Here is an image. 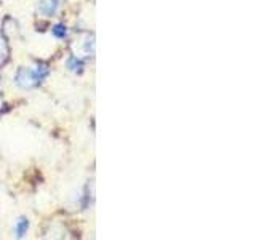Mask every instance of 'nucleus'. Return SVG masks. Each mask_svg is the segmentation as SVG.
Instances as JSON below:
<instances>
[{
	"label": "nucleus",
	"instance_id": "f03ea898",
	"mask_svg": "<svg viewBox=\"0 0 256 240\" xmlns=\"http://www.w3.org/2000/svg\"><path fill=\"white\" fill-rule=\"evenodd\" d=\"M74 52L78 58H82V56H85V58L93 56L94 54V36H90V34L84 36L77 44H74Z\"/></svg>",
	"mask_w": 256,
	"mask_h": 240
},
{
	"label": "nucleus",
	"instance_id": "20e7f679",
	"mask_svg": "<svg viewBox=\"0 0 256 240\" xmlns=\"http://www.w3.org/2000/svg\"><path fill=\"white\" fill-rule=\"evenodd\" d=\"M30 229V221L28 216H18L13 224V234L16 238H26Z\"/></svg>",
	"mask_w": 256,
	"mask_h": 240
},
{
	"label": "nucleus",
	"instance_id": "0eeeda50",
	"mask_svg": "<svg viewBox=\"0 0 256 240\" xmlns=\"http://www.w3.org/2000/svg\"><path fill=\"white\" fill-rule=\"evenodd\" d=\"M5 53H6V48H5V44H4L2 37H0V62L5 60Z\"/></svg>",
	"mask_w": 256,
	"mask_h": 240
},
{
	"label": "nucleus",
	"instance_id": "f257e3e1",
	"mask_svg": "<svg viewBox=\"0 0 256 240\" xmlns=\"http://www.w3.org/2000/svg\"><path fill=\"white\" fill-rule=\"evenodd\" d=\"M50 70L44 64H30L21 66L14 74V84L20 90H32L38 86L48 77Z\"/></svg>",
	"mask_w": 256,
	"mask_h": 240
},
{
	"label": "nucleus",
	"instance_id": "6e6552de",
	"mask_svg": "<svg viewBox=\"0 0 256 240\" xmlns=\"http://www.w3.org/2000/svg\"><path fill=\"white\" fill-rule=\"evenodd\" d=\"M0 84H2V77H0Z\"/></svg>",
	"mask_w": 256,
	"mask_h": 240
},
{
	"label": "nucleus",
	"instance_id": "39448f33",
	"mask_svg": "<svg viewBox=\"0 0 256 240\" xmlns=\"http://www.w3.org/2000/svg\"><path fill=\"white\" fill-rule=\"evenodd\" d=\"M66 66L70 72H74V74H82L84 72V61L78 58V56H70V58L66 61Z\"/></svg>",
	"mask_w": 256,
	"mask_h": 240
},
{
	"label": "nucleus",
	"instance_id": "423d86ee",
	"mask_svg": "<svg viewBox=\"0 0 256 240\" xmlns=\"http://www.w3.org/2000/svg\"><path fill=\"white\" fill-rule=\"evenodd\" d=\"M53 36L56 37V38H66L68 37V28L66 26H62V24H56V26L53 28Z\"/></svg>",
	"mask_w": 256,
	"mask_h": 240
},
{
	"label": "nucleus",
	"instance_id": "7ed1b4c3",
	"mask_svg": "<svg viewBox=\"0 0 256 240\" xmlns=\"http://www.w3.org/2000/svg\"><path fill=\"white\" fill-rule=\"evenodd\" d=\"M61 8V0H38L37 2V13L42 18H52Z\"/></svg>",
	"mask_w": 256,
	"mask_h": 240
}]
</instances>
